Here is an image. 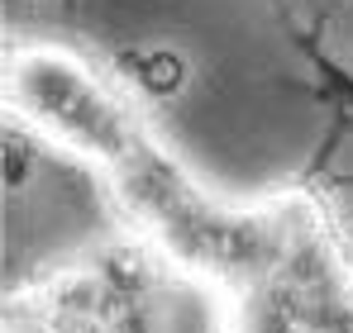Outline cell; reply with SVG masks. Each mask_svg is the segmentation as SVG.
<instances>
[{"mask_svg":"<svg viewBox=\"0 0 353 333\" xmlns=\"http://www.w3.org/2000/svg\"><path fill=\"white\" fill-rule=\"evenodd\" d=\"M119 67L153 100H172L176 91L186 86V57L172 53V48H134V53L119 57Z\"/></svg>","mask_w":353,"mask_h":333,"instance_id":"6da1fadb","label":"cell"},{"mask_svg":"<svg viewBox=\"0 0 353 333\" xmlns=\"http://www.w3.org/2000/svg\"><path fill=\"white\" fill-rule=\"evenodd\" d=\"M301 48H305V57H310V62H315V72H320V96H325V100L334 105V114H339V119H334V129H330V138L320 143V153H315V162H310V171H320V166L334 158V148H339V129H344V119H349V110H353V76L344 72V67H334V62L320 53L315 43H305V39H301Z\"/></svg>","mask_w":353,"mask_h":333,"instance_id":"7a4b0ae2","label":"cell"}]
</instances>
